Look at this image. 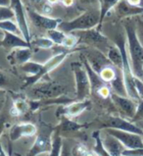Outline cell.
I'll use <instances>...</instances> for the list:
<instances>
[{"mask_svg":"<svg viewBox=\"0 0 143 156\" xmlns=\"http://www.w3.org/2000/svg\"><path fill=\"white\" fill-rule=\"evenodd\" d=\"M32 44L38 48H42V49H50V48L54 46L55 43L53 42L49 37H37L30 41V45H32Z\"/></svg>","mask_w":143,"mask_h":156,"instance_id":"31","label":"cell"},{"mask_svg":"<svg viewBox=\"0 0 143 156\" xmlns=\"http://www.w3.org/2000/svg\"><path fill=\"white\" fill-rule=\"evenodd\" d=\"M11 0H0V6H6L10 7Z\"/></svg>","mask_w":143,"mask_h":156,"instance_id":"46","label":"cell"},{"mask_svg":"<svg viewBox=\"0 0 143 156\" xmlns=\"http://www.w3.org/2000/svg\"><path fill=\"white\" fill-rule=\"evenodd\" d=\"M78 37V42H82L88 45L89 47L96 48L104 53V50L106 52L108 51L109 47L112 45L109 42V39L107 38L104 34L100 33L97 28L89 29L85 30H78V32L73 33Z\"/></svg>","mask_w":143,"mask_h":156,"instance_id":"5","label":"cell"},{"mask_svg":"<svg viewBox=\"0 0 143 156\" xmlns=\"http://www.w3.org/2000/svg\"><path fill=\"white\" fill-rule=\"evenodd\" d=\"M13 18H14V13L11 7L0 6V21L11 20Z\"/></svg>","mask_w":143,"mask_h":156,"instance_id":"34","label":"cell"},{"mask_svg":"<svg viewBox=\"0 0 143 156\" xmlns=\"http://www.w3.org/2000/svg\"><path fill=\"white\" fill-rule=\"evenodd\" d=\"M30 1H32V3L33 4V5L40 7V9H41V7L47 2L46 0H30Z\"/></svg>","mask_w":143,"mask_h":156,"instance_id":"42","label":"cell"},{"mask_svg":"<svg viewBox=\"0 0 143 156\" xmlns=\"http://www.w3.org/2000/svg\"><path fill=\"white\" fill-rule=\"evenodd\" d=\"M114 9L119 18L127 19V18H132L143 14V6L131 5L127 0H120Z\"/></svg>","mask_w":143,"mask_h":156,"instance_id":"16","label":"cell"},{"mask_svg":"<svg viewBox=\"0 0 143 156\" xmlns=\"http://www.w3.org/2000/svg\"><path fill=\"white\" fill-rule=\"evenodd\" d=\"M79 1L82 4H89V5H91V4H98V0H79Z\"/></svg>","mask_w":143,"mask_h":156,"instance_id":"45","label":"cell"},{"mask_svg":"<svg viewBox=\"0 0 143 156\" xmlns=\"http://www.w3.org/2000/svg\"><path fill=\"white\" fill-rule=\"evenodd\" d=\"M105 128H111L116 129V130L126 131L129 133H137V135L143 136V130L139 127H137L135 124L127 121V120L124 119L122 117H118V116H110L107 119Z\"/></svg>","mask_w":143,"mask_h":156,"instance_id":"14","label":"cell"},{"mask_svg":"<svg viewBox=\"0 0 143 156\" xmlns=\"http://www.w3.org/2000/svg\"><path fill=\"white\" fill-rule=\"evenodd\" d=\"M100 22V10L91 9L85 11L82 15L68 22H61L59 28L64 33L71 34L78 30H85L89 29L97 28Z\"/></svg>","mask_w":143,"mask_h":156,"instance_id":"2","label":"cell"},{"mask_svg":"<svg viewBox=\"0 0 143 156\" xmlns=\"http://www.w3.org/2000/svg\"><path fill=\"white\" fill-rule=\"evenodd\" d=\"M3 106H4V102H1V103H0V112H1V110L3 109Z\"/></svg>","mask_w":143,"mask_h":156,"instance_id":"49","label":"cell"},{"mask_svg":"<svg viewBox=\"0 0 143 156\" xmlns=\"http://www.w3.org/2000/svg\"><path fill=\"white\" fill-rule=\"evenodd\" d=\"M90 106V101L88 99L84 100H75L71 103L63 105L57 111V116H66L68 118H74L80 115Z\"/></svg>","mask_w":143,"mask_h":156,"instance_id":"13","label":"cell"},{"mask_svg":"<svg viewBox=\"0 0 143 156\" xmlns=\"http://www.w3.org/2000/svg\"><path fill=\"white\" fill-rule=\"evenodd\" d=\"M7 84H8V78L2 71H0V90H3Z\"/></svg>","mask_w":143,"mask_h":156,"instance_id":"39","label":"cell"},{"mask_svg":"<svg viewBox=\"0 0 143 156\" xmlns=\"http://www.w3.org/2000/svg\"><path fill=\"white\" fill-rule=\"evenodd\" d=\"M107 57L110 60L111 64L113 65L116 69L122 70L123 66V55L120 48L116 44H112L107 51Z\"/></svg>","mask_w":143,"mask_h":156,"instance_id":"20","label":"cell"},{"mask_svg":"<svg viewBox=\"0 0 143 156\" xmlns=\"http://www.w3.org/2000/svg\"><path fill=\"white\" fill-rule=\"evenodd\" d=\"M83 127H84L83 125H80L77 122L73 121V120H71V118L66 117V116H61V122L56 128L60 131V133L61 132L71 133V132L78 131Z\"/></svg>","mask_w":143,"mask_h":156,"instance_id":"22","label":"cell"},{"mask_svg":"<svg viewBox=\"0 0 143 156\" xmlns=\"http://www.w3.org/2000/svg\"><path fill=\"white\" fill-rule=\"evenodd\" d=\"M86 49H87L86 52L84 51V53H85V59L87 60V62L90 64L92 69L94 70L96 73L99 74L103 68L112 65L107 55H105L102 51L93 47L86 48Z\"/></svg>","mask_w":143,"mask_h":156,"instance_id":"11","label":"cell"},{"mask_svg":"<svg viewBox=\"0 0 143 156\" xmlns=\"http://www.w3.org/2000/svg\"><path fill=\"white\" fill-rule=\"evenodd\" d=\"M47 35H48V37L50 38L55 44H58V45H62V43H63V41H64V39H65L67 34H66V33L63 32V30L54 29V30H47Z\"/></svg>","mask_w":143,"mask_h":156,"instance_id":"29","label":"cell"},{"mask_svg":"<svg viewBox=\"0 0 143 156\" xmlns=\"http://www.w3.org/2000/svg\"><path fill=\"white\" fill-rule=\"evenodd\" d=\"M101 79L103 80L105 83H111L113 80L116 78V75H117V71L114 68L113 66H107L105 68L101 70V72L99 73Z\"/></svg>","mask_w":143,"mask_h":156,"instance_id":"30","label":"cell"},{"mask_svg":"<svg viewBox=\"0 0 143 156\" xmlns=\"http://www.w3.org/2000/svg\"><path fill=\"white\" fill-rule=\"evenodd\" d=\"M42 67H43V64L37 63V62H33V61H29L22 65L21 69L23 70L25 73L29 74L30 76H37L41 72Z\"/></svg>","mask_w":143,"mask_h":156,"instance_id":"27","label":"cell"},{"mask_svg":"<svg viewBox=\"0 0 143 156\" xmlns=\"http://www.w3.org/2000/svg\"><path fill=\"white\" fill-rule=\"evenodd\" d=\"M26 14L32 21V23L38 29L45 30L46 32L49 30H54L59 27L61 20L55 19V18H51L49 16L43 15L41 13H38L34 11L33 9H26Z\"/></svg>","mask_w":143,"mask_h":156,"instance_id":"10","label":"cell"},{"mask_svg":"<svg viewBox=\"0 0 143 156\" xmlns=\"http://www.w3.org/2000/svg\"><path fill=\"white\" fill-rule=\"evenodd\" d=\"M120 1V0H98V5H99V10H100V22L97 27V30H100L105 17L112 9L115 8V6Z\"/></svg>","mask_w":143,"mask_h":156,"instance_id":"21","label":"cell"},{"mask_svg":"<svg viewBox=\"0 0 143 156\" xmlns=\"http://www.w3.org/2000/svg\"><path fill=\"white\" fill-rule=\"evenodd\" d=\"M127 1L131 4V5H135V6H142L141 3H142V0H127Z\"/></svg>","mask_w":143,"mask_h":156,"instance_id":"44","label":"cell"},{"mask_svg":"<svg viewBox=\"0 0 143 156\" xmlns=\"http://www.w3.org/2000/svg\"><path fill=\"white\" fill-rule=\"evenodd\" d=\"M63 140L60 136V131L55 128L52 135V147L49 151L48 156H61L62 148H63Z\"/></svg>","mask_w":143,"mask_h":156,"instance_id":"24","label":"cell"},{"mask_svg":"<svg viewBox=\"0 0 143 156\" xmlns=\"http://www.w3.org/2000/svg\"><path fill=\"white\" fill-rule=\"evenodd\" d=\"M97 94L101 96V97H103V98H107V97H109L111 96V90H110V87H107L106 84L105 86H103L102 87H100L99 90H97Z\"/></svg>","mask_w":143,"mask_h":156,"instance_id":"36","label":"cell"},{"mask_svg":"<svg viewBox=\"0 0 143 156\" xmlns=\"http://www.w3.org/2000/svg\"><path fill=\"white\" fill-rule=\"evenodd\" d=\"M78 43V37L75 34L71 33L70 34L66 35L64 41H63V43H62V46H64L68 50H70V49H73V48H75Z\"/></svg>","mask_w":143,"mask_h":156,"instance_id":"32","label":"cell"},{"mask_svg":"<svg viewBox=\"0 0 143 156\" xmlns=\"http://www.w3.org/2000/svg\"><path fill=\"white\" fill-rule=\"evenodd\" d=\"M75 83V100H84L91 93V84L88 74L82 63L73 62L71 64Z\"/></svg>","mask_w":143,"mask_h":156,"instance_id":"4","label":"cell"},{"mask_svg":"<svg viewBox=\"0 0 143 156\" xmlns=\"http://www.w3.org/2000/svg\"><path fill=\"white\" fill-rule=\"evenodd\" d=\"M30 108V107L29 103H26L24 99L18 98L14 101V104H13L10 110V114L12 116H14V117H18V116H20L22 114H25Z\"/></svg>","mask_w":143,"mask_h":156,"instance_id":"26","label":"cell"},{"mask_svg":"<svg viewBox=\"0 0 143 156\" xmlns=\"http://www.w3.org/2000/svg\"><path fill=\"white\" fill-rule=\"evenodd\" d=\"M110 84H111V87L113 88L114 93H117V94L122 95V96H127V90H126V86H124V78H123V74H122V70L117 69L116 78L110 83Z\"/></svg>","mask_w":143,"mask_h":156,"instance_id":"23","label":"cell"},{"mask_svg":"<svg viewBox=\"0 0 143 156\" xmlns=\"http://www.w3.org/2000/svg\"><path fill=\"white\" fill-rule=\"evenodd\" d=\"M0 30H2L3 32L12 33L15 34H21V30L18 27L17 23L13 22L12 20H4L0 21Z\"/></svg>","mask_w":143,"mask_h":156,"instance_id":"28","label":"cell"},{"mask_svg":"<svg viewBox=\"0 0 143 156\" xmlns=\"http://www.w3.org/2000/svg\"><path fill=\"white\" fill-rule=\"evenodd\" d=\"M93 139L95 140L94 146H93V153H95L97 156H111L109 152L107 151L105 148V146L103 144V141H102V136L99 131H96L92 133Z\"/></svg>","mask_w":143,"mask_h":156,"instance_id":"25","label":"cell"},{"mask_svg":"<svg viewBox=\"0 0 143 156\" xmlns=\"http://www.w3.org/2000/svg\"><path fill=\"white\" fill-rule=\"evenodd\" d=\"M61 2L65 7H71L74 5L75 0H61Z\"/></svg>","mask_w":143,"mask_h":156,"instance_id":"43","label":"cell"},{"mask_svg":"<svg viewBox=\"0 0 143 156\" xmlns=\"http://www.w3.org/2000/svg\"><path fill=\"white\" fill-rule=\"evenodd\" d=\"M0 156H7L5 150L3 149L2 145H1V142H0Z\"/></svg>","mask_w":143,"mask_h":156,"instance_id":"48","label":"cell"},{"mask_svg":"<svg viewBox=\"0 0 143 156\" xmlns=\"http://www.w3.org/2000/svg\"><path fill=\"white\" fill-rule=\"evenodd\" d=\"M133 120L136 121V120H143V99L139 101V103L137 104V109H136V113L133 117Z\"/></svg>","mask_w":143,"mask_h":156,"instance_id":"37","label":"cell"},{"mask_svg":"<svg viewBox=\"0 0 143 156\" xmlns=\"http://www.w3.org/2000/svg\"><path fill=\"white\" fill-rule=\"evenodd\" d=\"M73 156H94L93 151H89L83 144H78L73 149Z\"/></svg>","mask_w":143,"mask_h":156,"instance_id":"33","label":"cell"},{"mask_svg":"<svg viewBox=\"0 0 143 156\" xmlns=\"http://www.w3.org/2000/svg\"><path fill=\"white\" fill-rule=\"evenodd\" d=\"M41 14H43V15H46V16H48L49 14H51L52 13V10H53V8H52V5L51 4H49V3H45L44 5L41 7Z\"/></svg>","mask_w":143,"mask_h":156,"instance_id":"38","label":"cell"},{"mask_svg":"<svg viewBox=\"0 0 143 156\" xmlns=\"http://www.w3.org/2000/svg\"><path fill=\"white\" fill-rule=\"evenodd\" d=\"M134 27H135V33L140 43L143 45V20L136 18L134 21Z\"/></svg>","mask_w":143,"mask_h":156,"instance_id":"35","label":"cell"},{"mask_svg":"<svg viewBox=\"0 0 143 156\" xmlns=\"http://www.w3.org/2000/svg\"><path fill=\"white\" fill-rule=\"evenodd\" d=\"M102 141L111 156H123V152L126 147L115 136L105 133L104 136H102Z\"/></svg>","mask_w":143,"mask_h":156,"instance_id":"19","label":"cell"},{"mask_svg":"<svg viewBox=\"0 0 143 156\" xmlns=\"http://www.w3.org/2000/svg\"><path fill=\"white\" fill-rule=\"evenodd\" d=\"M37 133V129L32 123H22L14 125L9 132V137L11 141H16L21 137L33 136Z\"/></svg>","mask_w":143,"mask_h":156,"instance_id":"15","label":"cell"},{"mask_svg":"<svg viewBox=\"0 0 143 156\" xmlns=\"http://www.w3.org/2000/svg\"><path fill=\"white\" fill-rule=\"evenodd\" d=\"M32 50L30 47H19L12 49L7 56L8 62L13 66H22L26 63L32 58Z\"/></svg>","mask_w":143,"mask_h":156,"instance_id":"17","label":"cell"},{"mask_svg":"<svg viewBox=\"0 0 143 156\" xmlns=\"http://www.w3.org/2000/svg\"><path fill=\"white\" fill-rule=\"evenodd\" d=\"M124 32H126L127 53L132 73L136 78L143 82V45L136 35L134 22L127 18V20L124 22Z\"/></svg>","mask_w":143,"mask_h":156,"instance_id":"1","label":"cell"},{"mask_svg":"<svg viewBox=\"0 0 143 156\" xmlns=\"http://www.w3.org/2000/svg\"><path fill=\"white\" fill-rule=\"evenodd\" d=\"M46 1H47V3L51 4V5H55V4L59 3L61 0H46Z\"/></svg>","mask_w":143,"mask_h":156,"instance_id":"47","label":"cell"},{"mask_svg":"<svg viewBox=\"0 0 143 156\" xmlns=\"http://www.w3.org/2000/svg\"><path fill=\"white\" fill-rule=\"evenodd\" d=\"M0 46L6 49H14L19 47H30V43L26 41L24 37H21L19 34L4 32V37L0 41Z\"/></svg>","mask_w":143,"mask_h":156,"instance_id":"18","label":"cell"},{"mask_svg":"<svg viewBox=\"0 0 143 156\" xmlns=\"http://www.w3.org/2000/svg\"><path fill=\"white\" fill-rule=\"evenodd\" d=\"M14 156H20V155H18V154H15Z\"/></svg>","mask_w":143,"mask_h":156,"instance_id":"50","label":"cell"},{"mask_svg":"<svg viewBox=\"0 0 143 156\" xmlns=\"http://www.w3.org/2000/svg\"><path fill=\"white\" fill-rule=\"evenodd\" d=\"M111 98L115 105L118 107V109L126 117L133 119L137 109L136 101L129 98L128 96H122L117 93H111Z\"/></svg>","mask_w":143,"mask_h":156,"instance_id":"12","label":"cell"},{"mask_svg":"<svg viewBox=\"0 0 143 156\" xmlns=\"http://www.w3.org/2000/svg\"><path fill=\"white\" fill-rule=\"evenodd\" d=\"M61 156H73V152L70 150L69 146L66 144H63V148H62Z\"/></svg>","mask_w":143,"mask_h":156,"instance_id":"40","label":"cell"},{"mask_svg":"<svg viewBox=\"0 0 143 156\" xmlns=\"http://www.w3.org/2000/svg\"><path fill=\"white\" fill-rule=\"evenodd\" d=\"M5 125H6V118H5V116L0 113V136L2 135V133L4 131V128H5Z\"/></svg>","mask_w":143,"mask_h":156,"instance_id":"41","label":"cell"},{"mask_svg":"<svg viewBox=\"0 0 143 156\" xmlns=\"http://www.w3.org/2000/svg\"><path fill=\"white\" fill-rule=\"evenodd\" d=\"M29 94L34 100H48L55 99L65 95L66 87L58 82H43L37 83L30 87Z\"/></svg>","mask_w":143,"mask_h":156,"instance_id":"3","label":"cell"},{"mask_svg":"<svg viewBox=\"0 0 143 156\" xmlns=\"http://www.w3.org/2000/svg\"><path fill=\"white\" fill-rule=\"evenodd\" d=\"M68 52L69 51H63V52L58 53V54H56L54 56H52L50 59H49L48 61H46L45 63L43 64L41 72H40L38 75H37V76H30V77H28V78L26 79L24 87H28L33 86L34 83H38L39 80H41L44 77V76L48 75L49 73L51 72V71L56 69L57 67L59 66L62 63V62H63L66 59Z\"/></svg>","mask_w":143,"mask_h":156,"instance_id":"7","label":"cell"},{"mask_svg":"<svg viewBox=\"0 0 143 156\" xmlns=\"http://www.w3.org/2000/svg\"><path fill=\"white\" fill-rule=\"evenodd\" d=\"M105 133L119 140L127 149L143 148V139L140 135L111 128H105Z\"/></svg>","mask_w":143,"mask_h":156,"instance_id":"8","label":"cell"},{"mask_svg":"<svg viewBox=\"0 0 143 156\" xmlns=\"http://www.w3.org/2000/svg\"><path fill=\"white\" fill-rule=\"evenodd\" d=\"M10 7L13 10V13H14V18L16 19V23L21 30L22 37L29 43H30V41H30V34L23 2H22V0H11Z\"/></svg>","mask_w":143,"mask_h":156,"instance_id":"9","label":"cell"},{"mask_svg":"<svg viewBox=\"0 0 143 156\" xmlns=\"http://www.w3.org/2000/svg\"><path fill=\"white\" fill-rule=\"evenodd\" d=\"M54 130L55 128L42 125L33 142V145L29 150L26 156H37L42 153H49L52 147V135Z\"/></svg>","mask_w":143,"mask_h":156,"instance_id":"6","label":"cell"},{"mask_svg":"<svg viewBox=\"0 0 143 156\" xmlns=\"http://www.w3.org/2000/svg\"><path fill=\"white\" fill-rule=\"evenodd\" d=\"M1 102H4V101H0V103H1Z\"/></svg>","mask_w":143,"mask_h":156,"instance_id":"51","label":"cell"}]
</instances>
